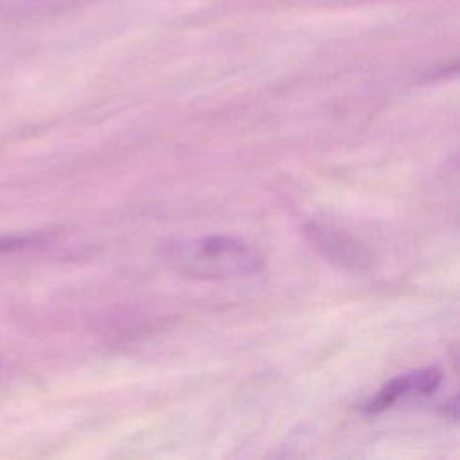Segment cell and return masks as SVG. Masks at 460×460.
Here are the masks:
<instances>
[{
  "label": "cell",
  "mask_w": 460,
  "mask_h": 460,
  "mask_svg": "<svg viewBox=\"0 0 460 460\" xmlns=\"http://www.w3.org/2000/svg\"><path fill=\"white\" fill-rule=\"evenodd\" d=\"M162 257L172 271L198 280L244 279L264 268L253 244L230 235L174 239L162 248Z\"/></svg>",
  "instance_id": "cell-1"
},
{
  "label": "cell",
  "mask_w": 460,
  "mask_h": 460,
  "mask_svg": "<svg viewBox=\"0 0 460 460\" xmlns=\"http://www.w3.org/2000/svg\"><path fill=\"white\" fill-rule=\"evenodd\" d=\"M440 379H442L440 370L431 367L401 374L392 381H388L386 385H383L381 390L365 402V411L381 413L386 408H392L402 397L429 395L431 392H435Z\"/></svg>",
  "instance_id": "cell-2"
},
{
  "label": "cell",
  "mask_w": 460,
  "mask_h": 460,
  "mask_svg": "<svg viewBox=\"0 0 460 460\" xmlns=\"http://www.w3.org/2000/svg\"><path fill=\"white\" fill-rule=\"evenodd\" d=\"M22 0H0V18L7 14H14V11L22 9Z\"/></svg>",
  "instance_id": "cell-5"
},
{
  "label": "cell",
  "mask_w": 460,
  "mask_h": 460,
  "mask_svg": "<svg viewBox=\"0 0 460 460\" xmlns=\"http://www.w3.org/2000/svg\"><path fill=\"white\" fill-rule=\"evenodd\" d=\"M40 241V235H0V253L14 252L27 246H32Z\"/></svg>",
  "instance_id": "cell-4"
},
{
  "label": "cell",
  "mask_w": 460,
  "mask_h": 460,
  "mask_svg": "<svg viewBox=\"0 0 460 460\" xmlns=\"http://www.w3.org/2000/svg\"><path fill=\"white\" fill-rule=\"evenodd\" d=\"M311 243L329 259L341 262L347 268H363L368 262L367 252L350 237L320 225H309L305 228Z\"/></svg>",
  "instance_id": "cell-3"
}]
</instances>
